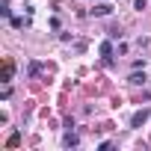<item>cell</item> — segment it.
I'll return each mask as SVG.
<instances>
[{
    "label": "cell",
    "instance_id": "1",
    "mask_svg": "<svg viewBox=\"0 0 151 151\" xmlns=\"http://www.w3.org/2000/svg\"><path fill=\"white\" fill-rule=\"evenodd\" d=\"M145 122H148V110H145V107H142V110H136V113L130 116V127H142Z\"/></svg>",
    "mask_w": 151,
    "mask_h": 151
},
{
    "label": "cell",
    "instance_id": "2",
    "mask_svg": "<svg viewBox=\"0 0 151 151\" xmlns=\"http://www.w3.org/2000/svg\"><path fill=\"white\" fill-rule=\"evenodd\" d=\"M62 145H65V148H74V145H80V136L74 133V130H68V133L62 136Z\"/></svg>",
    "mask_w": 151,
    "mask_h": 151
},
{
    "label": "cell",
    "instance_id": "3",
    "mask_svg": "<svg viewBox=\"0 0 151 151\" xmlns=\"http://www.w3.org/2000/svg\"><path fill=\"white\" fill-rule=\"evenodd\" d=\"M92 15H101V18H104V15H113V6H110V3H98V6L92 9Z\"/></svg>",
    "mask_w": 151,
    "mask_h": 151
},
{
    "label": "cell",
    "instance_id": "4",
    "mask_svg": "<svg viewBox=\"0 0 151 151\" xmlns=\"http://www.w3.org/2000/svg\"><path fill=\"white\" fill-rule=\"evenodd\" d=\"M101 56H104V62H110V56H113V42H101Z\"/></svg>",
    "mask_w": 151,
    "mask_h": 151
},
{
    "label": "cell",
    "instance_id": "5",
    "mask_svg": "<svg viewBox=\"0 0 151 151\" xmlns=\"http://www.w3.org/2000/svg\"><path fill=\"white\" fill-rule=\"evenodd\" d=\"M127 83H133V86H139V83H145V74H139V71H133L130 77H127Z\"/></svg>",
    "mask_w": 151,
    "mask_h": 151
},
{
    "label": "cell",
    "instance_id": "6",
    "mask_svg": "<svg viewBox=\"0 0 151 151\" xmlns=\"http://www.w3.org/2000/svg\"><path fill=\"white\" fill-rule=\"evenodd\" d=\"M0 15H3V18H12V9H9V3H0Z\"/></svg>",
    "mask_w": 151,
    "mask_h": 151
},
{
    "label": "cell",
    "instance_id": "7",
    "mask_svg": "<svg viewBox=\"0 0 151 151\" xmlns=\"http://www.w3.org/2000/svg\"><path fill=\"white\" fill-rule=\"evenodd\" d=\"M145 6H148V0H136V3H133V9H136V12H142Z\"/></svg>",
    "mask_w": 151,
    "mask_h": 151
}]
</instances>
